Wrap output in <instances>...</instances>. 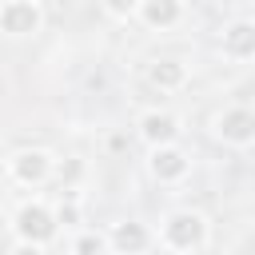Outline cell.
I'll use <instances>...</instances> for the list:
<instances>
[{"mask_svg": "<svg viewBox=\"0 0 255 255\" xmlns=\"http://www.w3.org/2000/svg\"><path fill=\"white\" fill-rule=\"evenodd\" d=\"M187 80H191V72L175 56H159V60L147 64V84L159 88V92H179V88H187Z\"/></svg>", "mask_w": 255, "mask_h": 255, "instance_id": "cell-11", "label": "cell"}, {"mask_svg": "<svg viewBox=\"0 0 255 255\" xmlns=\"http://www.w3.org/2000/svg\"><path fill=\"white\" fill-rule=\"evenodd\" d=\"M8 255H44V247H40V243H20V239H16Z\"/></svg>", "mask_w": 255, "mask_h": 255, "instance_id": "cell-16", "label": "cell"}, {"mask_svg": "<svg viewBox=\"0 0 255 255\" xmlns=\"http://www.w3.org/2000/svg\"><path fill=\"white\" fill-rule=\"evenodd\" d=\"M135 20L151 32H171L183 20V0H139Z\"/></svg>", "mask_w": 255, "mask_h": 255, "instance_id": "cell-10", "label": "cell"}, {"mask_svg": "<svg viewBox=\"0 0 255 255\" xmlns=\"http://www.w3.org/2000/svg\"><path fill=\"white\" fill-rule=\"evenodd\" d=\"M100 4L112 20H135V12H139V0H100Z\"/></svg>", "mask_w": 255, "mask_h": 255, "instance_id": "cell-14", "label": "cell"}, {"mask_svg": "<svg viewBox=\"0 0 255 255\" xmlns=\"http://www.w3.org/2000/svg\"><path fill=\"white\" fill-rule=\"evenodd\" d=\"M219 52L227 60H235V64H255V20L251 16H239V20L223 24Z\"/></svg>", "mask_w": 255, "mask_h": 255, "instance_id": "cell-9", "label": "cell"}, {"mask_svg": "<svg viewBox=\"0 0 255 255\" xmlns=\"http://www.w3.org/2000/svg\"><path fill=\"white\" fill-rule=\"evenodd\" d=\"M12 235L20 243H40L48 247L56 235H60V219H56V207L48 199H24L16 211H12Z\"/></svg>", "mask_w": 255, "mask_h": 255, "instance_id": "cell-2", "label": "cell"}, {"mask_svg": "<svg viewBox=\"0 0 255 255\" xmlns=\"http://www.w3.org/2000/svg\"><path fill=\"white\" fill-rule=\"evenodd\" d=\"M4 171H8V179H12L16 187H32V191H36V187H44L48 179H56V155L44 151V147H20V151L8 155Z\"/></svg>", "mask_w": 255, "mask_h": 255, "instance_id": "cell-3", "label": "cell"}, {"mask_svg": "<svg viewBox=\"0 0 255 255\" xmlns=\"http://www.w3.org/2000/svg\"><path fill=\"white\" fill-rule=\"evenodd\" d=\"M72 255H108V239H104V231H76V239H72Z\"/></svg>", "mask_w": 255, "mask_h": 255, "instance_id": "cell-12", "label": "cell"}, {"mask_svg": "<svg viewBox=\"0 0 255 255\" xmlns=\"http://www.w3.org/2000/svg\"><path fill=\"white\" fill-rule=\"evenodd\" d=\"M56 219H60V227H80V223H84L80 199H76V195H64V199L56 203Z\"/></svg>", "mask_w": 255, "mask_h": 255, "instance_id": "cell-13", "label": "cell"}, {"mask_svg": "<svg viewBox=\"0 0 255 255\" xmlns=\"http://www.w3.org/2000/svg\"><path fill=\"white\" fill-rule=\"evenodd\" d=\"M108 255H147L155 247V231L143 219H116L108 231Z\"/></svg>", "mask_w": 255, "mask_h": 255, "instance_id": "cell-5", "label": "cell"}, {"mask_svg": "<svg viewBox=\"0 0 255 255\" xmlns=\"http://www.w3.org/2000/svg\"><path fill=\"white\" fill-rule=\"evenodd\" d=\"M135 135L147 143V151H155V147H171V143H179L183 124H179L175 112L151 108V112H139V120H135Z\"/></svg>", "mask_w": 255, "mask_h": 255, "instance_id": "cell-6", "label": "cell"}, {"mask_svg": "<svg viewBox=\"0 0 255 255\" xmlns=\"http://www.w3.org/2000/svg\"><path fill=\"white\" fill-rule=\"evenodd\" d=\"M207 239H211V223L195 207H171L155 231V243L171 255H199L207 247Z\"/></svg>", "mask_w": 255, "mask_h": 255, "instance_id": "cell-1", "label": "cell"}, {"mask_svg": "<svg viewBox=\"0 0 255 255\" xmlns=\"http://www.w3.org/2000/svg\"><path fill=\"white\" fill-rule=\"evenodd\" d=\"M211 135L223 143V147H255V108L247 104H231L223 112H215L211 120Z\"/></svg>", "mask_w": 255, "mask_h": 255, "instance_id": "cell-4", "label": "cell"}, {"mask_svg": "<svg viewBox=\"0 0 255 255\" xmlns=\"http://www.w3.org/2000/svg\"><path fill=\"white\" fill-rule=\"evenodd\" d=\"M84 175V159H56V179L64 183V191H68V183H76Z\"/></svg>", "mask_w": 255, "mask_h": 255, "instance_id": "cell-15", "label": "cell"}, {"mask_svg": "<svg viewBox=\"0 0 255 255\" xmlns=\"http://www.w3.org/2000/svg\"><path fill=\"white\" fill-rule=\"evenodd\" d=\"M44 28V8L40 0H4L0 4V32L12 36V40H24V36H36Z\"/></svg>", "mask_w": 255, "mask_h": 255, "instance_id": "cell-7", "label": "cell"}, {"mask_svg": "<svg viewBox=\"0 0 255 255\" xmlns=\"http://www.w3.org/2000/svg\"><path fill=\"white\" fill-rule=\"evenodd\" d=\"M147 175H151L155 183H163V187H175V183H183V179L191 175V155H187L179 143L155 147V151H147Z\"/></svg>", "mask_w": 255, "mask_h": 255, "instance_id": "cell-8", "label": "cell"}]
</instances>
